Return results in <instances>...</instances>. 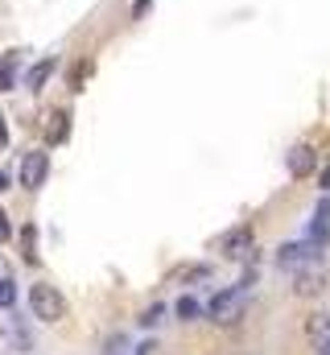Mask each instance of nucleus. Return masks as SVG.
<instances>
[{
	"label": "nucleus",
	"mask_w": 330,
	"mask_h": 355,
	"mask_svg": "<svg viewBox=\"0 0 330 355\" xmlns=\"http://www.w3.org/2000/svg\"><path fill=\"white\" fill-rule=\"evenodd\" d=\"M244 306H248V285H227V289H219L207 302V318L215 327H236L240 314H244Z\"/></svg>",
	"instance_id": "1"
},
{
	"label": "nucleus",
	"mask_w": 330,
	"mask_h": 355,
	"mask_svg": "<svg viewBox=\"0 0 330 355\" xmlns=\"http://www.w3.org/2000/svg\"><path fill=\"white\" fill-rule=\"evenodd\" d=\"M29 310H33V318H42V322H62V318H67V297H62L50 281H37V285L29 289Z\"/></svg>",
	"instance_id": "2"
},
{
	"label": "nucleus",
	"mask_w": 330,
	"mask_h": 355,
	"mask_svg": "<svg viewBox=\"0 0 330 355\" xmlns=\"http://www.w3.org/2000/svg\"><path fill=\"white\" fill-rule=\"evenodd\" d=\"M46 178H50V153H46V149L25 153V162H21V186H25V190H42Z\"/></svg>",
	"instance_id": "3"
},
{
	"label": "nucleus",
	"mask_w": 330,
	"mask_h": 355,
	"mask_svg": "<svg viewBox=\"0 0 330 355\" xmlns=\"http://www.w3.org/2000/svg\"><path fill=\"white\" fill-rule=\"evenodd\" d=\"M285 166H289V178H310L314 174V166H318L314 145H293L289 157H285Z\"/></svg>",
	"instance_id": "4"
},
{
	"label": "nucleus",
	"mask_w": 330,
	"mask_h": 355,
	"mask_svg": "<svg viewBox=\"0 0 330 355\" xmlns=\"http://www.w3.org/2000/svg\"><path fill=\"white\" fill-rule=\"evenodd\" d=\"M322 289H327V277L318 268H297V277H293V293L297 297H318Z\"/></svg>",
	"instance_id": "5"
},
{
	"label": "nucleus",
	"mask_w": 330,
	"mask_h": 355,
	"mask_svg": "<svg viewBox=\"0 0 330 355\" xmlns=\"http://www.w3.org/2000/svg\"><path fill=\"white\" fill-rule=\"evenodd\" d=\"M252 252V227H232L227 236H223V257L227 261H240Z\"/></svg>",
	"instance_id": "6"
},
{
	"label": "nucleus",
	"mask_w": 330,
	"mask_h": 355,
	"mask_svg": "<svg viewBox=\"0 0 330 355\" xmlns=\"http://www.w3.org/2000/svg\"><path fill=\"white\" fill-rule=\"evenodd\" d=\"M54 71H58V58H54V54H50V58H42V62H33V67L25 71V87L42 91L46 83H50V75H54Z\"/></svg>",
	"instance_id": "7"
},
{
	"label": "nucleus",
	"mask_w": 330,
	"mask_h": 355,
	"mask_svg": "<svg viewBox=\"0 0 330 355\" xmlns=\"http://www.w3.org/2000/svg\"><path fill=\"white\" fill-rule=\"evenodd\" d=\"M17 71H21V54H17V50H8V54H4V62H0V91L17 87Z\"/></svg>",
	"instance_id": "8"
},
{
	"label": "nucleus",
	"mask_w": 330,
	"mask_h": 355,
	"mask_svg": "<svg viewBox=\"0 0 330 355\" xmlns=\"http://www.w3.org/2000/svg\"><path fill=\"white\" fill-rule=\"evenodd\" d=\"M306 335H310V343H322V339H330V314H314V318L306 322Z\"/></svg>",
	"instance_id": "9"
},
{
	"label": "nucleus",
	"mask_w": 330,
	"mask_h": 355,
	"mask_svg": "<svg viewBox=\"0 0 330 355\" xmlns=\"http://www.w3.org/2000/svg\"><path fill=\"white\" fill-rule=\"evenodd\" d=\"M71 132V116L67 112H54V124H50V145H62Z\"/></svg>",
	"instance_id": "10"
},
{
	"label": "nucleus",
	"mask_w": 330,
	"mask_h": 355,
	"mask_svg": "<svg viewBox=\"0 0 330 355\" xmlns=\"http://www.w3.org/2000/svg\"><path fill=\"white\" fill-rule=\"evenodd\" d=\"M198 314H202L198 297H190V293H186V297H177V318H182V322H194Z\"/></svg>",
	"instance_id": "11"
},
{
	"label": "nucleus",
	"mask_w": 330,
	"mask_h": 355,
	"mask_svg": "<svg viewBox=\"0 0 330 355\" xmlns=\"http://www.w3.org/2000/svg\"><path fill=\"white\" fill-rule=\"evenodd\" d=\"M0 306H4V310L17 306V281H12V277H0Z\"/></svg>",
	"instance_id": "12"
},
{
	"label": "nucleus",
	"mask_w": 330,
	"mask_h": 355,
	"mask_svg": "<svg viewBox=\"0 0 330 355\" xmlns=\"http://www.w3.org/2000/svg\"><path fill=\"white\" fill-rule=\"evenodd\" d=\"M173 277L177 281H202V277H211V265H186V268H177Z\"/></svg>",
	"instance_id": "13"
},
{
	"label": "nucleus",
	"mask_w": 330,
	"mask_h": 355,
	"mask_svg": "<svg viewBox=\"0 0 330 355\" xmlns=\"http://www.w3.org/2000/svg\"><path fill=\"white\" fill-rule=\"evenodd\" d=\"M87 75H91V62H79V67H71V75H67V83H71V91H79Z\"/></svg>",
	"instance_id": "14"
},
{
	"label": "nucleus",
	"mask_w": 330,
	"mask_h": 355,
	"mask_svg": "<svg viewBox=\"0 0 330 355\" xmlns=\"http://www.w3.org/2000/svg\"><path fill=\"white\" fill-rule=\"evenodd\" d=\"M162 318H165V306H162V302H157V306H149V310L141 314V327H157Z\"/></svg>",
	"instance_id": "15"
},
{
	"label": "nucleus",
	"mask_w": 330,
	"mask_h": 355,
	"mask_svg": "<svg viewBox=\"0 0 330 355\" xmlns=\"http://www.w3.org/2000/svg\"><path fill=\"white\" fill-rule=\"evenodd\" d=\"M33 240H37V232H33V227H25V232H21V248H25V261H33V257H37V252H33Z\"/></svg>",
	"instance_id": "16"
},
{
	"label": "nucleus",
	"mask_w": 330,
	"mask_h": 355,
	"mask_svg": "<svg viewBox=\"0 0 330 355\" xmlns=\"http://www.w3.org/2000/svg\"><path fill=\"white\" fill-rule=\"evenodd\" d=\"M149 8H153V0H132L128 17H132V21H145V17H149Z\"/></svg>",
	"instance_id": "17"
},
{
	"label": "nucleus",
	"mask_w": 330,
	"mask_h": 355,
	"mask_svg": "<svg viewBox=\"0 0 330 355\" xmlns=\"http://www.w3.org/2000/svg\"><path fill=\"white\" fill-rule=\"evenodd\" d=\"M8 236H12V227H8V215L0 211V240H8Z\"/></svg>",
	"instance_id": "18"
},
{
	"label": "nucleus",
	"mask_w": 330,
	"mask_h": 355,
	"mask_svg": "<svg viewBox=\"0 0 330 355\" xmlns=\"http://www.w3.org/2000/svg\"><path fill=\"white\" fill-rule=\"evenodd\" d=\"M8 145V120H0V149Z\"/></svg>",
	"instance_id": "19"
},
{
	"label": "nucleus",
	"mask_w": 330,
	"mask_h": 355,
	"mask_svg": "<svg viewBox=\"0 0 330 355\" xmlns=\"http://www.w3.org/2000/svg\"><path fill=\"white\" fill-rule=\"evenodd\" d=\"M318 347V355H330V339H322V343H314Z\"/></svg>",
	"instance_id": "20"
},
{
	"label": "nucleus",
	"mask_w": 330,
	"mask_h": 355,
	"mask_svg": "<svg viewBox=\"0 0 330 355\" xmlns=\"http://www.w3.org/2000/svg\"><path fill=\"white\" fill-rule=\"evenodd\" d=\"M322 190H330V166L322 170Z\"/></svg>",
	"instance_id": "21"
},
{
	"label": "nucleus",
	"mask_w": 330,
	"mask_h": 355,
	"mask_svg": "<svg viewBox=\"0 0 330 355\" xmlns=\"http://www.w3.org/2000/svg\"><path fill=\"white\" fill-rule=\"evenodd\" d=\"M4 190H8V174H4V170H0V194H4Z\"/></svg>",
	"instance_id": "22"
}]
</instances>
